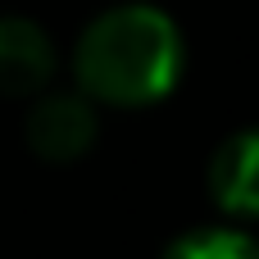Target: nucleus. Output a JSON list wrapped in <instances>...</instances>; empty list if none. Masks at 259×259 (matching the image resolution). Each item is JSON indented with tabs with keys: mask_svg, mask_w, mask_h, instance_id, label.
I'll return each instance as SVG.
<instances>
[{
	"mask_svg": "<svg viewBox=\"0 0 259 259\" xmlns=\"http://www.w3.org/2000/svg\"><path fill=\"white\" fill-rule=\"evenodd\" d=\"M164 259H259V241L232 228H196L182 232L164 250Z\"/></svg>",
	"mask_w": 259,
	"mask_h": 259,
	"instance_id": "5",
	"label": "nucleus"
},
{
	"mask_svg": "<svg viewBox=\"0 0 259 259\" xmlns=\"http://www.w3.org/2000/svg\"><path fill=\"white\" fill-rule=\"evenodd\" d=\"M23 137H27L36 159L77 164L100 137L96 100L82 96V91H36V100L23 118Z\"/></svg>",
	"mask_w": 259,
	"mask_h": 259,
	"instance_id": "2",
	"label": "nucleus"
},
{
	"mask_svg": "<svg viewBox=\"0 0 259 259\" xmlns=\"http://www.w3.org/2000/svg\"><path fill=\"white\" fill-rule=\"evenodd\" d=\"M205 182L223 214L259 219V127H241L219 141Z\"/></svg>",
	"mask_w": 259,
	"mask_h": 259,
	"instance_id": "4",
	"label": "nucleus"
},
{
	"mask_svg": "<svg viewBox=\"0 0 259 259\" xmlns=\"http://www.w3.org/2000/svg\"><path fill=\"white\" fill-rule=\"evenodd\" d=\"M187 68L178 23L155 5H118L87 23L73 46L77 91L96 105L146 109L173 96Z\"/></svg>",
	"mask_w": 259,
	"mask_h": 259,
	"instance_id": "1",
	"label": "nucleus"
},
{
	"mask_svg": "<svg viewBox=\"0 0 259 259\" xmlns=\"http://www.w3.org/2000/svg\"><path fill=\"white\" fill-rule=\"evenodd\" d=\"M55 77V41L23 14H0V96L27 100Z\"/></svg>",
	"mask_w": 259,
	"mask_h": 259,
	"instance_id": "3",
	"label": "nucleus"
}]
</instances>
